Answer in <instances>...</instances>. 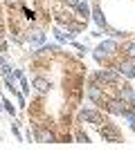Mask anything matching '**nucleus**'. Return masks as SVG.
I'll return each mask as SVG.
<instances>
[{"label":"nucleus","mask_w":135,"mask_h":150,"mask_svg":"<svg viewBox=\"0 0 135 150\" xmlns=\"http://www.w3.org/2000/svg\"><path fill=\"white\" fill-rule=\"evenodd\" d=\"M117 52H119V47H117L115 40H104V43L95 50V58H97V63L108 65V63L117 56Z\"/></svg>","instance_id":"nucleus-1"},{"label":"nucleus","mask_w":135,"mask_h":150,"mask_svg":"<svg viewBox=\"0 0 135 150\" xmlns=\"http://www.w3.org/2000/svg\"><path fill=\"white\" fill-rule=\"evenodd\" d=\"M86 88H88V96L92 99V103H95V105H99V108L106 105V101H108V94H106L104 85L97 81V79H90Z\"/></svg>","instance_id":"nucleus-2"},{"label":"nucleus","mask_w":135,"mask_h":150,"mask_svg":"<svg viewBox=\"0 0 135 150\" xmlns=\"http://www.w3.org/2000/svg\"><path fill=\"white\" fill-rule=\"evenodd\" d=\"M99 137L104 141H110V144H122V134L117 132V128L108 121H104V125H99Z\"/></svg>","instance_id":"nucleus-3"},{"label":"nucleus","mask_w":135,"mask_h":150,"mask_svg":"<svg viewBox=\"0 0 135 150\" xmlns=\"http://www.w3.org/2000/svg\"><path fill=\"white\" fill-rule=\"evenodd\" d=\"M34 139L41 141V144H54V141H56V134H54L47 125H34Z\"/></svg>","instance_id":"nucleus-4"},{"label":"nucleus","mask_w":135,"mask_h":150,"mask_svg":"<svg viewBox=\"0 0 135 150\" xmlns=\"http://www.w3.org/2000/svg\"><path fill=\"white\" fill-rule=\"evenodd\" d=\"M92 79H97L101 85H117V83H119V72H113V69H99Z\"/></svg>","instance_id":"nucleus-5"},{"label":"nucleus","mask_w":135,"mask_h":150,"mask_svg":"<svg viewBox=\"0 0 135 150\" xmlns=\"http://www.w3.org/2000/svg\"><path fill=\"white\" fill-rule=\"evenodd\" d=\"M117 72L126 79H135V58H122V61L117 63Z\"/></svg>","instance_id":"nucleus-6"},{"label":"nucleus","mask_w":135,"mask_h":150,"mask_svg":"<svg viewBox=\"0 0 135 150\" xmlns=\"http://www.w3.org/2000/svg\"><path fill=\"white\" fill-rule=\"evenodd\" d=\"M79 121H88V123L99 128V125L104 123V117L97 112V110H81V112H79Z\"/></svg>","instance_id":"nucleus-7"},{"label":"nucleus","mask_w":135,"mask_h":150,"mask_svg":"<svg viewBox=\"0 0 135 150\" xmlns=\"http://www.w3.org/2000/svg\"><path fill=\"white\" fill-rule=\"evenodd\" d=\"M74 9H77L79 18H81V23H88V18H90V7H88V2H86V0H79Z\"/></svg>","instance_id":"nucleus-8"},{"label":"nucleus","mask_w":135,"mask_h":150,"mask_svg":"<svg viewBox=\"0 0 135 150\" xmlns=\"http://www.w3.org/2000/svg\"><path fill=\"white\" fill-rule=\"evenodd\" d=\"M34 88H36L39 94H47L50 92V81L43 79V76H36V79H34Z\"/></svg>","instance_id":"nucleus-9"},{"label":"nucleus","mask_w":135,"mask_h":150,"mask_svg":"<svg viewBox=\"0 0 135 150\" xmlns=\"http://www.w3.org/2000/svg\"><path fill=\"white\" fill-rule=\"evenodd\" d=\"M92 18H95V23H97V27L99 29H108V23H106V16H104V11L97 7L95 11H92Z\"/></svg>","instance_id":"nucleus-10"},{"label":"nucleus","mask_w":135,"mask_h":150,"mask_svg":"<svg viewBox=\"0 0 135 150\" xmlns=\"http://www.w3.org/2000/svg\"><path fill=\"white\" fill-rule=\"evenodd\" d=\"M25 40H29V43H34V45H41L45 40V34H43V31H39V29L27 31V38H25Z\"/></svg>","instance_id":"nucleus-11"},{"label":"nucleus","mask_w":135,"mask_h":150,"mask_svg":"<svg viewBox=\"0 0 135 150\" xmlns=\"http://www.w3.org/2000/svg\"><path fill=\"white\" fill-rule=\"evenodd\" d=\"M124 52H126V56H129V58H135V43H129L126 47H124Z\"/></svg>","instance_id":"nucleus-12"},{"label":"nucleus","mask_w":135,"mask_h":150,"mask_svg":"<svg viewBox=\"0 0 135 150\" xmlns=\"http://www.w3.org/2000/svg\"><path fill=\"white\" fill-rule=\"evenodd\" d=\"M2 105H5V110H7L9 114H16V110H14V105L9 103V101H2Z\"/></svg>","instance_id":"nucleus-13"},{"label":"nucleus","mask_w":135,"mask_h":150,"mask_svg":"<svg viewBox=\"0 0 135 150\" xmlns=\"http://www.w3.org/2000/svg\"><path fill=\"white\" fill-rule=\"evenodd\" d=\"M77 139L81 141V144H88L90 139H88V134H84V132H77Z\"/></svg>","instance_id":"nucleus-14"},{"label":"nucleus","mask_w":135,"mask_h":150,"mask_svg":"<svg viewBox=\"0 0 135 150\" xmlns=\"http://www.w3.org/2000/svg\"><path fill=\"white\" fill-rule=\"evenodd\" d=\"M18 81H20V85H23V90H25V92H29V85H27V81H25V76H20Z\"/></svg>","instance_id":"nucleus-15"},{"label":"nucleus","mask_w":135,"mask_h":150,"mask_svg":"<svg viewBox=\"0 0 135 150\" xmlns=\"http://www.w3.org/2000/svg\"><path fill=\"white\" fill-rule=\"evenodd\" d=\"M5 2H7V7H14V5H18L20 0H5Z\"/></svg>","instance_id":"nucleus-16"}]
</instances>
